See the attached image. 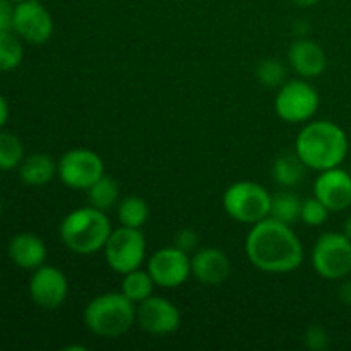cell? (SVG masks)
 I'll return each mask as SVG.
<instances>
[{
	"label": "cell",
	"mask_w": 351,
	"mask_h": 351,
	"mask_svg": "<svg viewBox=\"0 0 351 351\" xmlns=\"http://www.w3.org/2000/svg\"><path fill=\"white\" fill-rule=\"evenodd\" d=\"M245 254L252 266L263 273H293L304 263V245L290 225L266 218L250 228Z\"/></svg>",
	"instance_id": "1"
},
{
	"label": "cell",
	"mask_w": 351,
	"mask_h": 351,
	"mask_svg": "<svg viewBox=\"0 0 351 351\" xmlns=\"http://www.w3.org/2000/svg\"><path fill=\"white\" fill-rule=\"evenodd\" d=\"M348 136L331 120H312L298 132L295 153L305 167L315 171L341 167L348 154Z\"/></svg>",
	"instance_id": "2"
},
{
	"label": "cell",
	"mask_w": 351,
	"mask_h": 351,
	"mask_svg": "<svg viewBox=\"0 0 351 351\" xmlns=\"http://www.w3.org/2000/svg\"><path fill=\"white\" fill-rule=\"evenodd\" d=\"M113 228L105 211L86 206L69 213L60 225V239L69 250L91 256L105 249Z\"/></svg>",
	"instance_id": "3"
},
{
	"label": "cell",
	"mask_w": 351,
	"mask_h": 351,
	"mask_svg": "<svg viewBox=\"0 0 351 351\" xmlns=\"http://www.w3.org/2000/svg\"><path fill=\"white\" fill-rule=\"evenodd\" d=\"M136 311L122 291L98 295L84 311L86 328L99 338H119L136 324Z\"/></svg>",
	"instance_id": "4"
},
{
	"label": "cell",
	"mask_w": 351,
	"mask_h": 351,
	"mask_svg": "<svg viewBox=\"0 0 351 351\" xmlns=\"http://www.w3.org/2000/svg\"><path fill=\"white\" fill-rule=\"evenodd\" d=\"M269 194L264 185L257 182L242 180L230 185L223 194V208L232 219L245 225H256L271 216Z\"/></svg>",
	"instance_id": "5"
},
{
	"label": "cell",
	"mask_w": 351,
	"mask_h": 351,
	"mask_svg": "<svg viewBox=\"0 0 351 351\" xmlns=\"http://www.w3.org/2000/svg\"><path fill=\"white\" fill-rule=\"evenodd\" d=\"M317 91L304 79H293L280 86L274 98L276 115L287 123H307L319 110Z\"/></svg>",
	"instance_id": "6"
},
{
	"label": "cell",
	"mask_w": 351,
	"mask_h": 351,
	"mask_svg": "<svg viewBox=\"0 0 351 351\" xmlns=\"http://www.w3.org/2000/svg\"><path fill=\"white\" fill-rule=\"evenodd\" d=\"M312 266L324 280L346 278L351 273V240L336 232L321 235L312 249Z\"/></svg>",
	"instance_id": "7"
},
{
	"label": "cell",
	"mask_w": 351,
	"mask_h": 351,
	"mask_svg": "<svg viewBox=\"0 0 351 351\" xmlns=\"http://www.w3.org/2000/svg\"><path fill=\"white\" fill-rule=\"evenodd\" d=\"M106 264L115 273L127 274L139 269L146 257V239L141 228L120 226L112 232L105 245Z\"/></svg>",
	"instance_id": "8"
},
{
	"label": "cell",
	"mask_w": 351,
	"mask_h": 351,
	"mask_svg": "<svg viewBox=\"0 0 351 351\" xmlns=\"http://www.w3.org/2000/svg\"><path fill=\"white\" fill-rule=\"evenodd\" d=\"M58 177L72 191H88L105 175V163L91 149H71L58 161Z\"/></svg>",
	"instance_id": "9"
},
{
	"label": "cell",
	"mask_w": 351,
	"mask_h": 351,
	"mask_svg": "<svg viewBox=\"0 0 351 351\" xmlns=\"http://www.w3.org/2000/svg\"><path fill=\"white\" fill-rule=\"evenodd\" d=\"M12 31L27 43H47L53 34V19L40 0H26L14 7Z\"/></svg>",
	"instance_id": "10"
},
{
	"label": "cell",
	"mask_w": 351,
	"mask_h": 351,
	"mask_svg": "<svg viewBox=\"0 0 351 351\" xmlns=\"http://www.w3.org/2000/svg\"><path fill=\"white\" fill-rule=\"evenodd\" d=\"M147 271H149L156 287L167 288V290L178 288L192 274L191 257H189L187 252H184V250L175 245L165 247V249L156 250L149 257Z\"/></svg>",
	"instance_id": "11"
},
{
	"label": "cell",
	"mask_w": 351,
	"mask_h": 351,
	"mask_svg": "<svg viewBox=\"0 0 351 351\" xmlns=\"http://www.w3.org/2000/svg\"><path fill=\"white\" fill-rule=\"evenodd\" d=\"M180 311L177 305L163 297L151 295L144 302L137 304L136 322L141 329L154 336L171 335L180 328Z\"/></svg>",
	"instance_id": "12"
},
{
	"label": "cell",
	"mask_w": 351,
	"mask_h": 351,
	"mask_svg": "<svg viewBox=\"0 0 351 351\" xmlns=\"http://www.w3.org/2000/svg\"><path fill=\"white\" fill-rule=\"evenodd\" d=\"M31 300L41 308H57L69 295L67 276L55 266H40L29 280Z\"/></svg>",
	"instance_id": "13"
},
{
	"label": "cell",
	"mask_w": 351,
	"mask_h": 351,
	"mask_svg": "<svg viewBox=\"0 0 351 351\" xmlns=\"http://www.w3.org/2000/svg\"><path fill=\"white\" fill-rule=\"evenodd\" d=\"M314 195L331 213L345 211L351 206V175L339 167L319 171Z\"/></svg>",
	"instance_id": "14"
},
{
	"label": "cell",
	"mask_w": 351,
	"mask_h": 351,
	"mask_svg": "<svg viewBox=\"0 0 351 351\" xmlns=\"http://www.w3.org/2000/svg\"><path fill=\"white\" fill-rule=\"evenodd\" d=\"M191 266L195 280L206 287H219L232 273L228 256L223 250L213 247L195 252L191 259Z\"/></svg>",
	"instance_id": "15"
},
{
	"label": "cell",
	"mask_w": 351,
	"mask_h": 351,
	"mask_svg": "<svg viewBox=\"0 0 351 351\" xmlns=\"http://www.w3.org/2000/svg\"><path fill=\"white\" fill-rule=\"evenodd\" d=\"M288 62L291 69L304 79L317 77L328 67L324 48L317 41L307 40V38H298L291 43L288 50Z\"/></svg>",
	"instance_id": "16"
},
{
	"label": "cell",
	"mask_w": 351,
	"mask_h": 351,
	"mask_svg": "<svg viewBox=\"0 0 351 351\" xmlns=\"http://www.w3.org/2000/svg\"><path fill=\"white\" fill-rule=\"evenodd\" d=\"M9 257L21 269L34 271L47 261V245L34 233H17L9 242Z\"/></svg>",
	"instance_id": "17"
},
{
	"label": "cell",
	"mask_w": 351,
	"mask_h": 351,
	"mask_svg": "<svg viewBox=\"0 0 351 351\" xmlns=\"http://www.w3.org/2000/svg\"><path fill=\"white\" fill-rule=\"evenodd\" d=\"M58 173V167L53 158L45 153H34L31 156L24 158L19 165L21 180L31 187H43L48 182L53 180Z\"/></svg>",
	"instance_id": "18"
},
{
	"label": "cell",
	"mask_w": 351,
	"mask_h": 351,
	"mask_svg": "<svg viewBox=\"0 0 351 351\" xmlns=\"http://www.w3.org/2000/svg\"><path fill=\"white\" fill-rule=\"evenodd\" d=\"M273 178L276 180L278 185L285 189L297 187L302 180L305 178V167L304 161L298 158L297 153L293 154H281L274 160L273 163Z\"/></svg>",
	"instance_id": "19"
},
{
	"label": "cell",
	"mask_w": 351,
	"mask_h": 351,
	"mask_svg": "<svg viewBox=\"0 0 351 351\" xmlns=\"http://www.w3.org/2000/svg\"><path fill=\"white\" fill-rule=\"evenodd\" d=\"M86 192H88L89 206L99 209V211L106 213L120 202L119 184L112 177H106V175L96 180Z\"/></svg>",
	"instance_id": "20"
},
{
	"label": "cell",
	"mask_w": 351,
	"mask_h": 351,
	"mask_svg": "<svg viewBox=\"0 0 351 351\" xmlns=\"http://www.w3.org/2000/svg\"><path fill=\"white\" fill-rule=\"evenodd\" d=\"M154 287V280L151 278L149 271H143L139 269H134L130 273L123 274V281H122V293L129 298L132 304H141L144 302L146 298H149L153 295Z\"/></svg>",
	"instance_id": "21"
},
{
	"label": "cell",
	"mask_w": 351,
	"mask_h": 351,
	"mask_svg": "<svg viewBox=\"0 0 351 351\" xmlns=\"http://www.w3.org/2000/svg\"><path fill=\"white\" fill-rule=\"evenodd\" d=\"M117 216L120 225L130 228H143L149 219V206L143 197L129 195L117 204Z\"/></svg>",
	"instance_id": "22"
},
{
	"label": "cell",
	"mask_w": 351,
	"mask_h": 351,
	"mask_svg": "<svg viewBox=\"0 0 351 351\" xmlns=\"http://www.w3.org/2000/svg\"><path fill=\"white\" fill-rule=\"evenodd\" d=\"M300 209L302 201L297 194L290 191L276 192L271 201V218L291 225L300 219Z\"/></svg>",
	"instance_id": "23"
},
{
	"label": "cell",
	"mask_w": 351,
	"mask_h": 351,
	"mask_svg": "<svg viewBox=\"0 0 351 351\" xmlns=\"http://www.w3.org/2000/svg\"><path fill=\"white\" fill-rule=\"evenodd\" d=\"M23 40L10 31H0V72H9L23 64Z\"/></svg>",
	"instance_id": "24"
},
{
	"label": "cell",
	"mask_w": 351,
	"mask_h": 351,
	"mask_svg": "<svg viewBox=\"0 0 351 351\" xmlns=\"http://www.w3.org/2000/svg\"><path fill=\"white\" fill-rule=\"evenodd\" d=\"M24 160L23 141L12 132L0 130V170L10 171L19 168Z\"/></svg>",
	"instance_id": "25"
},
{
	"label": "cell",
	"mask_w": 351,
	"mask_h": 351,
	"mask_svg": "<svg viewBox=\"0 0 351 351\" xmlns=\"http://www.w3.org/2000/svg\"><path fill=\"white\" fill-rule=\"evenodd\" d=\"M256 75L257 81L266 88H278V86L285 84L287 69H285L283 62L278 60V58H264L257 65Z\"/></svg>",
	"instance_id": "26"
},
{
	"label": "cell",
	"mask_w": 351,
	"mask_h": 351,
	"mask_svg": "<svg viewBox=\"0 0 351 351\" xmlns=\"http://www.w3.org/2000/svg\"><path fill=\"white\" fill-rule=\"evenodd\" d=\"M329 209L319 201L317 197H308L302 201L300 209V219L308 226H321L328 221L329 218Z\"/></svg>",
	"instance_id": "27"
},
{
	"label": "cell",
	"mask_w": 351,
	"mask_h": 351,
	"mask_svg": "<svg viewBox=\"0 0 351 351\" xmlns=\"http://www.w3.org/2000/svg\"><path fill=\"white\" fill-rule=\"evenodd\" d=\"M305 345L314 351L326 350L329 346V335L321 326H311L305 332Z\"/></svg>",
	"instance_id": "28"
},
{
	"label": "cell",
	"mask_w": 351,
	"mask_h": 351,
	"mask_svg": "<svg viewBox=\"0 0 351 351\" xmlns=\"http://www.w3.org/2000/svg\"><path fill=\"white\" fill-rule=\"evenodd\" d=\"M197 242L199 237L192 228H182L180 232L175 235V247H178V249L184 250V252L187 254L192 252V250L197 247Z\"/></svg>",
	"instance_id": "29"
},
{
	"label": "cell",
	"mask_w": 351,
	"mask_h": 351,
	"mask_svg": "<svg viewBox=\"0 0 351 351\" xmlns=\"http://www.w3.org/2000/svg\"><path fill=\"white\" fill-rule=\"evenodd\" d=\"M14 23V7L10 0H0V31H10Z\"/></svg>",
	"instance_id": "30"
},
{
	"label": "cell",
	"mask_w": 351,
	"mask_h": 351,
	"mask_svg": "<svg viewBox=\"0 0 351 351\" xmlns=\"http://www.w3.org/2000/svg\"><path fill=\"white\" fill-rule=\"evenodd\" d=\"M338 295H339V300H341L343 304L351 305V280L345 281V283L339 287Z\"/></svg>",
	"instance_id": "31"
},
{
	"label": "cell",
	"mask_w": 351,
	"mask_h": 351,
	"mask_svg": "<svg viewBox=\"0 0 351 351\" xmlns=\"http://www.w3.org/2000/svg\"><path fill=\"white\" fill-rule=\"evenodd\" d=\"M7 120H9V105H7V99L0 95V130L5 125Z\"/></svg>",
	"instance_id": "32"
},
{
	"label": "cell",
	"mask_w": 351,
	"mask_h": 351,
	"mask_svg": "<svg viewBox=\"0 0 351 351\" xmlns=\"http://www.w3.org/2000/svg\"><path fill=\"white\" fill-rule=\"evenodd\" d=\"M291 2L298 7H312L315 5V3L321 2V0H291Z\"/></svg>",
	"instance_id": "33"
},
{
	"label": "cell",
	"mask_w": 351,
	"mask_h": 351,
	"mask_svg": "<svg viewBox=\"0 0 351 351\" xmlns=\"http://www.w3.org/2000/svg\"><path fill=\"white\" fill-rule=\"evenodd\" d=\"M343 235H345L346 239L351 240V216L350 218H346L345 225H343Z\"/></svg>",
	"instance_id": "34"
},
{
	"label": "cell",
	"mask_w": 351,
	"mask_h": 351,
	"mask_svg": "<svg viewBox=\"0 0 351 351\" xmlns=\"http://www.w3.org/2000/svg\"><path fill=\"white\" fill-rule=\"evenodd\" d=\"M12 3H21V2H26V0H10Z\"/></svg>",
	"instance_id": "35"
}]
</instances>
